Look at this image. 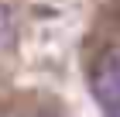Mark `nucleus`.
<instances>
[{
    "label": "nucleus",
    "instance_id": "obj_4",
    "mask_svg": "<svg viewBox=\"0 0 120 117\" xmlns=\"http://www.w3.org/2000/svg\"><path fill=\"white\" fill-rule=\"evenodd\" d=\"M103 117H120V110H106V114H103Z\"/></svg>",
    "mask_w": 120,
    "mask_h": 117
},
{
    "label": "nucleus",
    "instance_id": "obj_2",
    "mask_svg": "<svg viewBox=\"0 0 120 117\" xmlns=\"http://www.w3.org/2000/svg\"><path fill=\"white\" fill-rule=\"evenodd\" d=\"M10 31H14V14H10V10L0 4V45L10 38Z\"/></svg>",
    "mask_w": 120,
    "mask_h": 117
},
{
    "label": "nucleus",
    "instance_id": "obj_1",
    "mask_svg": "<svg viewBox=\"0 0 120 117\" xmlns=\"http://www.w3.org/2000/svg\"><path fill=\"white\" fill-rule=\"evenodd\" d=\"M89 90H93V97L100 100L106 110H120V69H117L113 59H106L100 69L93 72Z\"/></svg>",
    "mask_w": 120,
    "mask_h": 117
},
{
    "label": "nucleus",
    "instance_id": "obj_3",
    "mask_svg": "<svg viewBox=\"0 0 120 117\" xmlns=\"http://www.w3.org/2000/svg\"><path fill=\"white\" fill-rule=\"evenodd\" d=\"M110 59H113V62H117V69H120V52H113V55H110Z\"/></svg>",
    "mask_w": 120,
    "mask_h": 117
},
{
    "label": "nucleus",
    "instance_id": "obj_5",
    "mask_svg": "<svg viewBox=\"0 0 120 117\" xmlns=\"http://www.w3.org/2000/svg\"><path fill=\"white\" fill-rule=\"evenodd\" d=\"M41 117H52V114H41Z\"/></svg>",
    "mask_w": 120,
    "mask_h": 117
}]
</instances>
